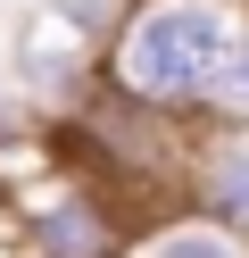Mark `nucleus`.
<instances>
[{
    "label": "nucleus",
    "instance_id": "obj_2",
    "mask_svg": "<svg viewBox=\"0 0 249 258\" xmlns=\"http://www.w3.org/2000/svg\"><path fill=\"white\" fill-rule=\"evenodd\" d=\"M183 208L249 233V125L241 117H199L191 158H183Z\"/></svg>",
    "mask_w": 249,
    "mask_h": 258
},
{
    "label": "nucleus",
    "instance_id": "obj_1",
    "mask_svg": "<svg viewBox=\"0 0 249 258\" xmlns=\"http://www.w3.org/2000/svg\"><path fill=\"white\" fill-rule=\"evenodd\" d=\"M241 34H249V9L232 0H125L100 84L141 108H166V117H208Z\"/></svg>",
    "mask_w": 249,
    "mask_h": 258
},
{
    "label": "nucleus",
    "instance_id": "obj_6",
    "mask_svg": "<svg viewBox=\"0 0 249 258\" xmlns=\"http://www.w3.org/2000/svg\"><path fill=\"white\" fill-rule=\"evenodd\" d=\"M232 9H249V0H232Z\"/></svg>",
    "mask_w": 249,
    "mask_h": 258
},
{
    "label": "nucleus",
    "instance_id": "obj_3",
    "mask_svg": "<svg viewBox=\"0 0 249 258\" xmlns=\"http://www.w3.org/2000/svg\"><path fill=\"white\" fill-rule=\"evenodd\" d=\"M25 241H33V258H125L133 225L116 217V191L58 183L50 200L25 208Z\"/></svg>",
    "mask_w": 249,
    "mask_h": 258
},
{
    "label": "nucleus",
    "instance_id": "obj_4",
    "mask_svg": "<svg viewBox=\"0 0 249 258\" xmlns=\"http://www.w3.org/2000/svg\"><path fill=\"white\" fill-rule=\"evenodd\" d=\"M125 258H249V233L199 217V208H158V217L133 225Z\"/></svg>",
    "mask_w": 249,
    "mask_h": 258
},
{
    "label": "nucleus",
    "instance_id": "obj_5",
    "mask_svg": "<svg viewBox=\"0 0 249 258\" xmlns=\"http://www.w3.org/2000/svg\"><path fill=\"white\" fill-rule=\"evenodd\" d=\"M208 117H241L249 125V34H241V50H232L224 84H216V108H208Z\"/></svg>",
    "mask_w": 249,
    "mask_h": 258
}]
</instances>
